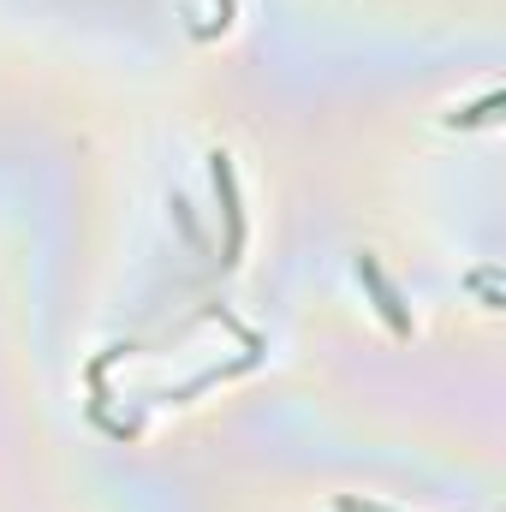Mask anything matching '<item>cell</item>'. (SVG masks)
I'll list each match as a JSON object with an SVG mask.
<instances>
[{
    "instance_id": "1",
    "label": "cell",
    "mask_w": 506,
    "mask_h": 512,
    "mask_svg": "<svg viewBox=\"0 0 506 512\" xmlns=\"http://www.w3.org/2000/svg\"><path fill=\"white\" fill-rule=\"evenodd\" d=\"M358 274H364V280L376 286V298H381V316H387L393 328H405V316H399V304H393V292H387V280L376 274V262H358Z\"/></svg>"
}]
</instances>
